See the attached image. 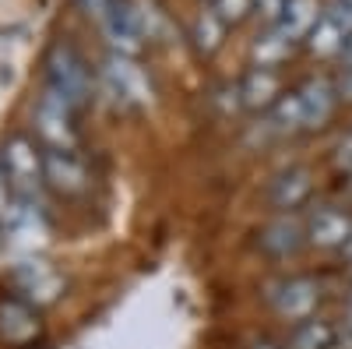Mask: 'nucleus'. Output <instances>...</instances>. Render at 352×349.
Segmentation results:
<instances>
[{"instance_id": "nucleus-1", "label": "nucleus", "mask_w": 352, "mask_h": 349, "mask_svg": "<svg viewBox=\"0 0 352 349\" xmlns=\"http://www.w3.org/2000/svg\"><path fill=\"white\" fill-rule=\"evenodd\" d=\"M4 173H8V184L11 194H18L21 201H32L36 191L46 184V173H43V152H36V145L28 138H11L4 145Z\"/></svg>"}, {"instance_id": "nucleus-2", "label": "nucleus", "mask_w": 352, "mask_h": 349, "mask_svg": "<svg viewBox=\"0 0 352 349\" xmlns=\"http://www.w3.org/2000/svg\"><path fill=\"white\" fill-rule=\"evenodd\" d=\"M46 78H50V92L60 96L64 103H71L74 109L85 103L88 96V67L81 64V56L71 46H56L46 61Z\"/></svg>"}, {"instance_id": "nucleus-3", "label": "nucleus", "mask_w": 352, "mask_h": 349, "mask_svg": "<svg viewBox=\"0 0 352 349\" xmlns=\"http://www.w3.org/2000/svg\"><path fill=\"white\" fill-rule=\"evenodd\" d=\"M74 106L64 103L60 96H53L46 89V96L36 106V131L46 141V149H74V120H71Z\"/></svg>"}, {"instance_id": "nucleus-4", "label": "nucleus", "mask_w": 352, "mask_h": 349, "mask_svg": "<svg viewBox=\"0 0 352 349\" xmlns=\"http://www.w3.org/2000/svg\"><path fill=\"white\" fill-rule=\"evenodd\" d=\"M102 78H106V89L116 96V103H148L152 99V85L144 78V71L124 53L109 56L102 67Z\"/></svg>"}, {"instance_id": "nucleus-5", "label": "nucleus", "mask_w": 352, "mask_h": 349, "mask_svg": "<svg viewBox=\"0 0 352 349\" xmlns=\"http://www.w3.org/2000/svg\"><path fill=\"white\" fill-rule=\"evenodd\" d=\"M317 304H320V286L314 279H285L275 286L272 293V307L278 310V317H285V321H307V317L317 314Z\"/></svg>"}, {"instance_id": "nucleus-6", "label": "nucleus", "mask_w": 352, "mask_h": 349, "mask_svg": "<svg viewBox=\"0 0 352 349\" xmlns=\"http://www.w3.org/2000/svg\"><path fill=\"white\" fill-rule=\"evenodd\" d=\"M352 237V215L338 205H317L307 219V244L320 251H335L345 247Z\"/></svg>"}, {"instance_id": "nucleus-7", "label": "nucleus", "mask_w": 352, "mask_h": 349, "mask_svg": "<svg viewBox=\"0 0 352 349\" xmlns=\"http://www.w3.org/2000/svg\"><path fill=\"white\" fill-rule=\"evenodd\" d=\"M43 173H46V184L60 194H81L88 187V169L74 156V149H46Z\"/></svg>"}, {"instance_id": "nucleus-8", "label": "nucleus", "mask_w": 352, "mask_h": 349, "mask_svg": "<svg viewBox=\"0 0 352 349\" xmlns=\"http://www.w3.org/2000/svg\"><path fill=\"white\" fill-rule=\"evenodd\" d=\"M14 282H18L21 293L28 300H36V304H53L56 297H60V289H64V279L56 275V268L50 265V261H36V257L18 261Z\"/></svg>"}, {"instance_id": "nucleus-9", "label": "nucleus", "mask_w": 352, "mask_h": 349, "mask_svg": "<svg viewBox=\"0 0 352 349\" xmlns=\"http://www.w3.org/2000/svg\"><path fill=\"white\" fill-rule=\"evenodd\" d=\"M257 244L272 257H292L307 244V222H300V215H292V212H282L257 233Z\"/></svg>"}, {"instance_id": "nucleus-10", "label": "nucleus", "mask_w": 352, "mask_h": 349, "mask_svg": "<svg viewBox=\"0 0 352 349\" xmlns=\"http://www.w3.org/2000/svg\"><path fill=\"white\" fill-rule=\"evenodd\" d=\"M43 325H39V314L36 307L21 300V297H4L0 300V335L11 346H28L32 339H39Z\"/></svg>"}, {"instance_id": "nucleus-11", "label": "nucleus", "mask_w": 352, "mask_h": 349, "mask_svg": "<svg viewBox=\"0 0 352 349\" xmlns=\"http://www.w3.org/2000/svg\"><path fill=\"white\" fill-rule=\"evenodd\" d=\"M296 96H300V106H303L307 127H324V124L331 120L335 103H338L335 81H328V78H310Z\"/></svg>"}, {"instance_id": "nucleus-12", "label": "nucleus", "mask_w": 352, "mask_h": 349, "mask_svg": "<svg viewBox=\"0 0 352 349\" xmlns=\"http://www.w3.org/2000/svg\"><path fill=\"white\" fill-rule=\"evenodd\" d=\"M240 99L250 109H272L282 99V81L275 67H254L247 71V78L240 81Z\"/></svg>"}, {"instance_id": "nucleus-13", "label": "nucleus", "mask_w": 352, "mask_h": 349, "mask_svg": "<svg viewBox=\"0 0 352 349\" xmlns=\"http://www.w3.org/2000/svg\"><path fill=\"white\" fill-rule=\"evenodd\" d=\"M310 191H314V177H310V169L307 166H292V169H285L282 177L272 184V205L278 209V212H292V209H300L303 201L310 198Z\"/></svg>"}, {"instance_id": "nucleus-14", "label": "nucleus", "mask_w": 352, "mask_h": 349, "mask_svg": "<svg viewBox=\"0 0 352 349\" xmlns=\"http://www.w3.org/2000/svg\"><path fill=\"white\" fill-rule=\"evenodd\" d=\"M335 346H338V328L314 314V317H307V321H300L292 328L285 349H335Z\"/></svg>"}, {"instance_id": "nucleus-15", "label": "nucleus", "mask_w": 352, "mask_h": 349, "mask_svg": "<svg viewBox=\"0 0 352 349\" xmlns=\"http://www.w3.org/2000/svg\"><path fill=\"white\" fill-rule=\"evenodd\" d=\"M317 21H320V4L317 0H289L285 11H282V21L275 28H282V32L296 43V39H307L314 32Z\"/></svg>"}, {"instance_id": "nucleus-16", "label": "nucleus", "mask_w": 352, "mask_h": 349, "mask_svg": "<svg viewBox=\"0 0 352 349\" xmlns=\"http://www.w3.org/2000/svg\"><path fill=\"white\" fill-rule=\"evenodd\" d=\"M345 39H349V28H345L331 11L320 14V21L314 25V32L307 36V43H310V50H314L317 56H335V53H342Z\"/></svg>"}, {"instance_id": "nucleus-17", "label": "nucleus", "mask_w": 352, "mask_h": 349, "mask_svg": "<svg viewBox=\"0 0 352 349\" xmlns=\"http://www.w3.org/2000/svg\"><path fill=\"white\" fill-rule=\"evenodd\" d=\"M292 43L282 28H268L264 36H257L254 43V67H278L282 61H289V53H292Z\"/></svg>"}, {"instance_id": "nucleus-18", "label": "nucleus", "mask_w": 352, "mask_h": 349, "mask_svg": "<svg viewBox=\"0 0 352 349\" xmlns=\"http://www.w3.org/2000/svg\"><path fill=\"white\" fill-rule=\"evenodd\" d=\"M272 127H275L278 134H296V131L307 127V120H303V106H300V96H296V92L282 96V99L272 106Z\"/></svg>"}, {"instance_id": "nucleus-19", "label": "nucleus", "mask_w": 352, "mask_h": 349, "mask_svg": "<svg viewBox=\"0 0 352 349\" xmlns=\"http://www.w3.org/2000/svg\"><path fill=\"white\" fill-rule=\"evenodd\" d=\"M222 36H226V21L208 8V11H201L197 25H194V43L201 53H215L222 46Z\"/></svg>"}, {"instance_id": "nucleus-20", "label": "nucleus", "mask_w": 352, "mask_h": 349, "mask_svg": "<svg viewBox=\"0 0 352 349\" xmlns=\"http://www.w3.org/2000/svg\"><path fill=\"white\" fill-rule=\"evenodd\" d=\"M254 4H257V0H212V11H215L226 25H236V21H243V18L254 11Z\"/></svg>"}, {"instance_id": "nucleus-21", "label": "nucleus", "mask_w": 352, "mask_h": 349, "mask_svg": "<svg viewBox=\"0 0 352 349\" xmlns=\"http://www.w3.org/2000/svg\"><path fill=\"white\" fill-rule=\"evenodd\" d=\"M285 4H289V0H257V4H254V11L261 14V21H268L272 28L282 21V11H285Z\"/></svg>"}, {"instance_id": "nucleus-22", "label": "nucleus", "mask_w": 352, "mask_h": 349, "mask_svg": "<svg viewBox=\"0 0 352 349\" xmlns=\"http://www.w3.org/2000/svg\"><path fill=\"white\" fill-rule=\"evenodd\" d=\"M81 4V11L88 14V18H96L99 25H102V18L109 14V0H78Z\"/></svg>"}, {"instance_id": "nucleus-23", "label": "nucleus", "mask_w": 352, "mask_h": 349, "mask_svg": "<svg viewBox=\"0 0 352 349\" xmlns=\"http://www.w3.org/2000/svg\"><path fill=\"white\" fill-rule=\"evenodd\" d=\"M338 342H342V349H352V297L345 300V317H342V328H338Z\"/></svg>"}, {"instance_id": "nucleus-24", "label": "nucleus", "mask_w": 352, "mask_h": 349, "mask_svg": "<svg viewBox=\"0 0 352 349\" xmlns=\"http://www.w3.org/2000/svg\"><path fill=\"white\" fill-rule=\"evenodd\" d=\"M335 166H338V169H345V173H352V134L338 145V152H335Z\"/></svg>"}, {"instance_id": "nucleus-25", "label": "nucleus", "mask_w": 352, "mask_h": 349, "mask_svg": "<svg viewBox=\"0 0 352 349\" xmlns=\"http://www.w3.org/2000/svg\"><path fill=\"white\" fill-rule=\"evenodd\" d=\"M11 212V184H8V173H4V162H0V219Z\"/></svg>"}, {"instance_id": "nucleus-26", "label": "nucleus", "mask_w": 352, "mask_h": 349, "mask_svg": "<svg viewBox=\"0 0 352 349\" xmlns=\"http://www.w3.org/2000/svg\"><path fill=\"white\" fill-rule=\"evenodd\" d=\"M335 92H338V99L352 103V67H349V64H345V71H342L338 81H335Z\"/></svg>"}, {"instance_id": "nucleus-27", "label": "nucleus", "mask_w": 352, "mask_h": 349, "mask_svg": "<svg viewBox=\"0 0 352 349\" xmlns=\"http://www.w3.org/2000/svg\"><path fill=\"white\" fill-rule=\"evenodd\" d=\"M342 56H345V64L352 67V32H349V39H345V46H342Z\"/></svg>"}, {"instance_id": "nucleus-28", "label": "nucleus", "mask_w": 352, "mask_h": 349, "mask_svg": "<svg viewBox=\"0 0 352 349\" xmlns=\"http://www.w3.org/2000/svg\"><path fill=\"white\" fill-rule=\"evenodd\" d=\"M331 11H352V0H331Z\"/></svg>"}, {"instance_id": "nucleus-29", "label": "nucleus", "mask_w": 352, "mask_h": 349, "mask_svg": "<svg viewBox=\"0 0 352 349\" xmlns=\"http://www.w3.org/2000/svg\"><path fill=\"white\" fill-rule=\"evenodd\" d=\"M254 349H282V346H275V342H268V339H261V342H254Z\"/></svg>"}, {"instance_id": "nucleus-30", "label": "nucleus", "mask_w": 352, "mask_h": 349, "mask_svg": "<svg viewBox=\"0 0 352 349\" xmlns=\"http://www.w3.org/2000/svg\"><path fill=\"white\" fill-rule=\"evenodd\" d=\"M342 251H345V257H349V261H352V237H349V244H345V247H342Z\"/></svg>"}]
</instances>
